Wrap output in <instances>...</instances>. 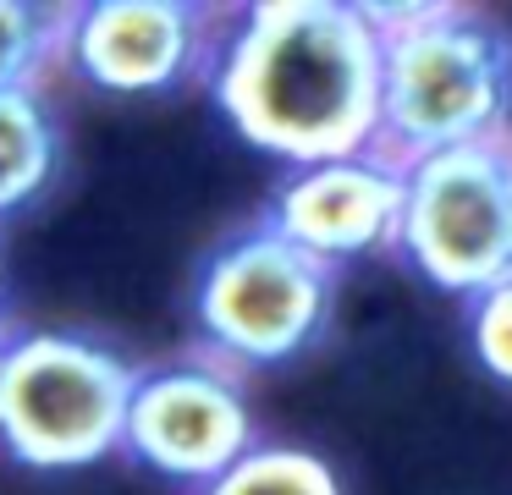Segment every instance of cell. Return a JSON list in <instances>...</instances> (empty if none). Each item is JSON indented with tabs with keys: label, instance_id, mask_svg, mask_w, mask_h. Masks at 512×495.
<instances>
[{
	"label": "cell",
	"instance_id": "cell-1",
	"mask_svg": "<svg viewBox=\"0 0 512 495\" xmlns=\"http://www.w3.org/2000/svg\"><path fill=\"white\" fill-rule=\"evenodd\" d=\"M215 110L287 171L369 154L380 138V28L358 0H259L215 33Z\"/></svg>",
	"mask_w": 512,
	"mask_h": 495
},
{
	"label": "cell",
	"instance_id": "cell-2",
	"mask_svg": "<svg viewBox=\"0 0 512 495\" xmlns=\"http://www.w3.org/2000/svg\"><path fill=\"white\" fill-rule=\"evenodd\" d=\"M380 28V138L402 171L512 138V33L474 6H369Z\"/></svg>",
	"mask_w": 512,
	"mask_h": 495
},
{
	"label": "cell",
	"instance_id": "cell-3",
	"mask_svg": "<svg viewBox=\"0 0 512 495\" xmlns=\"http://www.w3.org/2000/svg\"><path fill=\"white\" fill-rule=\"evenodd\" d=\"M138 363L83 330H17L0 352V457L28 473L94 468L122 451Z\"/></svg>",
	"mask_w": 512,
	"mask_h": 495
},
{
	"label": "cell",
	"instance_id": "cell-4",
	"mask_svg": "<svg viewBox=\"0 0 512 495\" xmlns=\"http://www.w3.org/2000/svg\"><path fill=\"white\" fill-rule=\"evenodd\" d=\"M342 270L248 220L199 259L193 319L199 341L232 374H259L303 358L331 330Z\"/></svg>",
	"mask_w": 512,
	"mask_h": 495
},
{
	"label": "cell",
	"instance_id": "cell-5",
	"mask_svg": "<svg viewBox=\"0 0 512 495\" xmlns=\"http://www.w3.org/2000/svg\"><path fill=\"white\" fill-rule=\"evenodd\" d=\"M397 259L446 297H479L512 275V138L408 165Z\"/></svg>",
	"mask_w": 512,
	"mask_h": 495
},
{
	"label": "cell",
	"instance_id": "cell-6",
	"mask_svg": "<svg viewBox=\"0 0 512 495\" xmlns=\"http://www.w3.org/2000/svg\"><path fill=\"white\" fill-rule=\"evenodd\" d=\"M254 446H259V424L254 407H248L243 374L215 363L204 347L188 352V358L138 369L122 435V451L138 468L204 495Z\"/></svg>",
	"mask_w": 512,
	"mask_h": 495
},
{
	"label": "cell",
	"instance_id": "cell-7",
	"mask_svg": "<svg viewBox=\"0 0 512 495\" xmlns=\"http://www.w3.org/2000/svg\"><path fill=\"white\" fill-rule=\"evenodd\" d=\"M215 11L188 0H83L72 6L67 66L100 94H171L210 72Z\"/></svg>",
	"mask_w": 512,
	"mask_h": 495
},
{
	"label": "cell",
	"instance_id": "cell-8",
	"mask_svg": "<svg viewBox=\"0 0 512 495\" xmlns=\"http://www.w3.org/2000/svg\"><path fill=\"white\" fill-rule=\"evenodd\" d=\"M402 204H408V171L386 154H347L287 171L265 198V226L287 242L309 248L314 259L336 264L397 253Z\"/></svg>",
	"mask_w": 512,
	"mask_h": 495
},
{
	"label": "cell",
	"instance_id": "cell-9",
	"mask_svg": "<svg viewBox=\"0 0 512 495\" xmlns=\"http://www.w3.org/2000/svg\"><path fill=\"white\" fill-rule=\"evenodd\" d=\"M61 121L45 88L0 94V220L23 215L61 171Z\"/></svg>",
	"mask_w": 512,
	"mask_h": 495
},
{
	"label": "cell",
	"instance_id": "cell-10",
	"mask_svg": "<svg viewBox=\"0 0 512 495\" xmlns=\"http://www.w3.org/2000/svg\"><path fill=\"white\" fill-rule=\"evenodd\" d=\"M72 6L39 0H0V94L45 88L50 66H67Z\"/></svg>",
	"mask_w": 512,
	"mask_h": 495
},
{
	"label": "cell",
	"instance_id": "cell-11",
	"mask_svg": "<svg viewBox=\"0 0 512 495\" xmlns=\"http://www.w3.org/2000/svg\"><path fill=\"white\" fill-rule=\"evenodd\" d=\"M204 495H342V479L325 457L303 446H265L259 440L221 484H210Z\"/></svg>",
	"mask_w": 512,
	"mask_h": 495
},
{
	"label": "cell",
	"instance_id": "cell-12",
	"mask_svg": "<svg viewBox=\"0 0 512 495\" xmlns=\"http://www.w3.org/2000/svg\"><path fill=\"white\" fill-rule=\"evenodd\" d=\"M463 325H468V347H474L479 369H485L490 380L512 385V275L496 286H485L479 297H468Z\"/></svg>",
	"mask_w": 512,
	"mask_h": 495
},
{
	"label": "cell",
	"instance_id": "cell-13",
	"mask_svg": "<svg viewBox=\"0 0 512 495\" xmlns=\"http://www.w3.org/2000/svg\"><path fill=\"white\" fill-rule=\"evenodd\" d=\"M12 336H17V325L6 319V308H0V352H6V341H12Z\"/></svg>",
	"mask_w": 512,
	"mask_h": 495
}]
</instances>
